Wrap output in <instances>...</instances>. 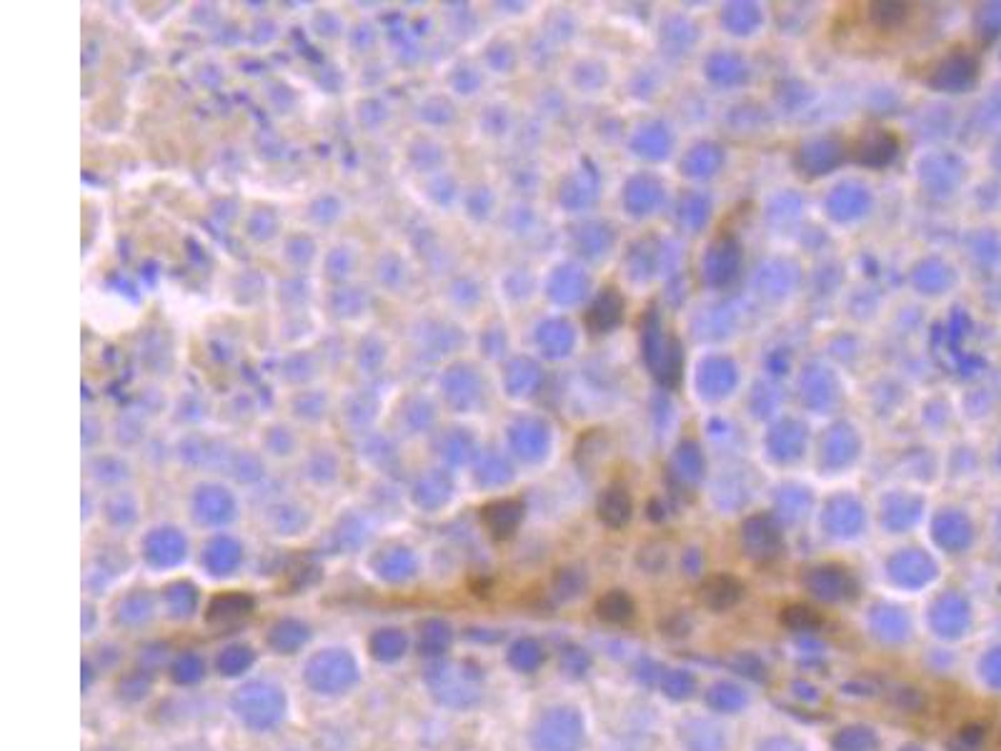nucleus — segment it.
<instances>
[{
    "label": "nucleus",
    "instance_id": "nucleus-3",
    "mask_svg": "<svg viewBox=\"0 0 1001 751\" xmlns=\"http://www.w3.org/2000/svg\"><path fill=\"white\" fill-rule=\"evenodd\" d=\"M426 683L436 701H441L444 707L466 709L474 707L481 699L476 673L468 671L466 667H456V663H433L426 673Z\"/></svg>",
    "mask_w": 1001,
    "mask_h": 751
},
{
    "label": "nucleus",
    "instance_id": "nucleus-17",
    "mask_svg": "<svg viewBox=\"0 0 1001 751\" xmlns=\"http://www.w3.org/2000/svg\"><path fill=\"white\" fill-rule=\"evenodd\" d=\"M484 518L491 526V532H494L496 536H508L518 522V506L516 504H494L486 508Z\"/></svg>",
    "mask_w": 1001,
    "mask_h": 751
},
{
    "label": "nucleus",
    "instance_id": "nucleus-7",
    "mask_svg": "<svg viewBox=\"0 0 1001 751\" xmlns=\"http://www.w3.org/2000/svg\"><path fill=\"white\" fill-rule=\"evenodd\" d=\"M308 637H311V631H308V626L303 621L283 619L274 626L271 634H268V644H271V649H276L278 654H296L308 641Z\"/></svg>",
    "mask_w": 1001,
    "mask_h": 751
},
{
    "label": "nucleus",
    "instance_id": "nucleus-13",
    "mask_svg": "<svg viewBox=\"0 0 1001 751\" xmlns=\"http://www.w3.org/2000/svg\"><path fill=\"white\" fill-rule=\"evenodd\" d=\"M250 663H254V651L246 644H234V647H226L218 654L216 669L224 677H240V673L250 669Z\"/></svg>",
    "mask_w": 1001,
    "mask_h": 751
},
{
    "label": "nucleus",
    "instance_id": "nucleus-9",
    "mask_svg": "<svg viewBox=\"0 0 1001 751\" xmlns=\"http://www.w3.org/2000/svg\"><path fill=\"white\" fill-rule=\"evenodd\" d=\"M369 649L373 654V659L391 663V661H399L403 654H406L409 639L401 629H381L371 637Z\"/></svg>",
    "mask_w": 1001,
    "mask_h": 751
},
{
    "label": "nucleus",
    "instance_id": "nucleus-4",
    "mask_svg": "<svg viewBox=\"0 0 1001 751\" xmlns=\"http://www.w3.org/2000/svg\"><path fill=\"white\" fill-rule=\"evenodd\" d=\"M897 148H899V143L891 136V133L866 131L864 136L856 141L854 156L861 163H869V166H884V163H889L894 156H897Z\"/></svg>",
    "mask_w": 1001,
    "mask_h": 751
},
{
    "label": "nucleus",
    "instance_id": "nucleus-12",
    "mask_svg": "<svg viewBox=\"0 0 1001 751\" xmlns=\"http://www.w3.org/2000/svg\"><path fill=\"white\" fill-rule=\"evenodd\" d=\"M198 606V594L190 584H173L166 591V609L173 619H188Z\"/></svg>",
    "mask_w": 1001,
    "mask_h": 751
},
{
    "label": "nucleus",
    "instance_id": "nucleus-10",
    "mask_svg": "<svg viewBox=\"0 0 1001 751\" xmlns=\"http://www.w3.org/2000/svg\"><path fill=\"white\" fill-rule=\"evenodd\" d=\"M375 569H379V574L386 582L401 584V582L411 579L416 564H413V556L409 552H403V548H393V552L383 554L379 562H375Z\"/></svg>",
    "mask_w": 1001,
    "mask_h": 751
},
{
    "label": "nucleus",
    "instance_id": "nucleus-21",
    "mask_svg": "<svg viewBox=\"0 0 1001 751\" xmlns=\"http://www.w3.org/2000/svg\"><path fill=\"white\" fill-rule=\"evenodd\" d=\"M148 683H151V679L146 677V673L136 671V673H133V677H128V679H125V681L121 683V695H123L125 699H141V697H146Z\"/></svg>",
    "mask_w": 1001,
    "mask_h": 751
},
{
    "label": "nucleus",
    "instance_id": "nucleus-19",
    "mask_svg": "<svg viewBox=\"0 0 1001 751\" xmlns=\"http://www.w3.org/2000/svg\"><path fill=\"white\" fill-rule=\"evenodd\" d=\"M538 661H541V651H538V647H536L534 641L516 644L514 651H512V663L518 669H524V671H532Z\"/></svg>",
    "mask_w": 1001,
    "mask_h": 751
},
{
    "label": "nucleus",
    "instance_id": "nucleus-5",
    "mask_svg": "<svg viewBox=\"0 0 1001 751\" xmlns=\"http://www.w3.org/2000/svg\"><path fill=\"white\" fill-rule=\"evenodd\" d=\"M250 611H254V599H250L248 594L230 591V594L216 596V599L210 601L206 616L210 624H234V621L246 619Z\"/></svg>",
    "mask_w": 1001,
    "mask_h": 751
},
{
    "label": "nucleus",
    "instance_id": "nucleus-14",
    "mask_svg": "<svg viewBox=\"0 0 1001 751\" xmlns=\"http://www.w3.org/2000/svg\"><path fill=\"white\" fill-rule=\"evenodd\" d=\"M153 614V601L148 594H131L118 604V621L128 626H138L148 621Z\"/></svg>",
    "mask_w": 1001,
    "mask_h": 751
},
{
    "label": "nucleus",
    "instance_id": "nucleus-18",
    "mask_svg": "<svg viewBox=\"0 0 1001 751\" xmlns=\"http://www.w3.org/2000/svg\"><path fill=\"white\" fill-rule=\"evenodd\" d=\"M909 13V6H899V3H874L871 6V18L881 28H891L899 25L904 18Z\"/></svg>",
    "mask_w": 1001,
    "mask_h": 751
},
{
    "label": "nucleus",
    "instance_id": "nucleus-11",
    "mask_svg": "<svg viewBox=\"0 0 1001 751\" xmlns=\"http://www.w3.org/2000/svg\"><path fill=\"white\" fill-rule=\"evenodd\" d=\"M240 562V548L230 538H218L208 546L206 552V566L210 574H230Z\"/></svg>",
    "mask_w": 1001,
    "mask_h": 751
},
{
    "label": "nucleus",
    "instance_id": "nucleus-20",
    "mask_svg": "<svg viewBox=\"0 0 1001 751\" xmlns=\"http://www.w3.org/2000/svg\"><path fill=\"white\" fill-rule=\"evenodd\" d=\"M228 501L224 496H204L200 501V514H204L208 522H220V518L228 516Z\"/></svg>",
    "mask_w": 1001,
    "mask_h": 751
},
{
    "label": "nucleus",
    "instance_id": "nucleus-16",
    "mask_svg": "<svg viewBox=\"0 0 1001 751\" xmlns=\"http://www.w3.org/2000/svg\"><path fill=\"white\" fill-rule=\"evenodd\" d=\"M171 673H173V681L186 683V687H190V683H198L200 679H204L206 663H204V659L198 657V654L186 651V654H180L176 661H173Z\"/></svg>",
    "mask_w": 1001,
    "mask_h": 751
},
{
    "label": "nucleus",
    "instance_id": "nucleus-1",
    "mask_svg": "<svg viewBox=\"0 0 1001 751\" xmlns=\"http://www.w3.org/2000/svg\"><path fill=\"white\" fill-rule=\"evenodd\" d=\"M230 704H234L236 717L244 721L250 731L274 729L278 721L283 719L286 711L283 691L266 681H254L240 687Z\"/></svg>",
    "mask_w": 1001,
    "mask_h": 751
},
{
    "label": "nucleus",
    "instance_id": "nucleus-2",
    "mask_svg": "<svg viewBox=\"0 0 1001 751\" xmlns=\"http://www.w3.org/2000/svg\"><path fill=\"white\" fill-rule=\"evenodd\" d=\"M306 681L319 695H343L359 681V667L349 651L329 649L306 663Z\"/></svg>",
    "mask_w": 1001,
    "mask_h": 751
},
{
    "label": "nucleus",
    "instance_id": "nucleus-22",
    "mask_svg": "<svg viewBox=\"0 0 1001 751\" xmlns=\"http://www.w3.org/2000/svg\"><path fill=\"white\" fill-rule=\"evenodd\" d=\"M997 161H999V163H1001V153H999V156H997Z\"/></svg>",
    "mask_w": 1001,
    "mask_h": 751
},
{
    "label": "nucleus",
    "instance_id": "nucleus-6",
    "mask_svg": "<svg viewBox=\"0 0 1001 751\" xmlns=\"http://www.w3.org/2000/svg\"><path fill=\"white\" fill-rule=\"evenodd\" d=\"M451 641H454V634H451V626L444 619L423 621L421 631H419V651L423 654V657H429V659L444 657L451 647Z\"/></svg>",
    "mask_w": 1001,
    "mask_h": 751
},
{
    "label": "nucleus",
    "instance_id": "nucleus-15",
    "mask_svg": "<svg viewBox=\"0 0 1001 751\" xmlns=\"http://www.w3.org/2000/svg\"><path fill=\"white\" fill-rule=\"evenodd\" d=\"M569 724H566V719H561V717H548L546 719V724H544V731H538V747H541L544 751H564L566 747H569V741H571V734H569Z\"/></svg>",
    "mask_w": 1001,
    "mask_h": 751
},
{
    "label": "nucleus",
    "instance_id": "nucleus-8",
    "mask_svg": "<svg viewBox=\"0 0 1001 751\" xmlns=\"http://www.w3.org/2000/svg\"><path fill=\"white\" fill-rule=\"evenodd\" d=\"M183 538L173 532H158L148 538L146 556L153 566H173L183 558Z\"/></svg>",
    "mask_w": 1001,
    "mask_h": 751
}]
</instances>
